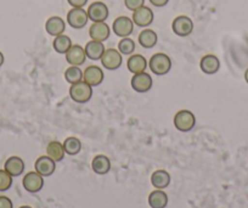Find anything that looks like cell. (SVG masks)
<instances>
[{
    "label": "cell",
    "mask_w": 248,
    "mask_h": 208,
    "mask_svg": "<svg viewBox=\"0 0 248 208\" xmlns=\"http://www.w3.org/2000/svg\"><path fill=\"white\" fill-rule=\"evenodd\" d=\"M200 67H201L202 72L206 73V75H214L220 68V61L216 55H204L200 62Z\"/></svg>",
    "instance_id": "17"
},
{
    "label": "cell",
    "mask_w": 248,
    "mask_h": 208,
    "mask_svg": "<svg viewBox=\"0 0 248 208\" xmlns=\"http://www.w3.org/2000/svg\"><path fill=\"white\" fill-rule=\"evenodd\" d=\"M4 60H5V59H4V55H3V52L0 51V67L3 66V64H4Z\"/></svg>",
    "instance_id": "35"
},
{
    "label": "cell",
    "mask_w": 248,
    "mask_h": 208,
    "mask_svg": "<svg viewBox=\"0 0 248 208\" xmlns=\"http://www.w3.org/2000/svg\"><path fill=\"white\" fill-rule=\"evenodd\" d=\"M157 40H158V37H157V33L152 30H144L139 34V43L142 48L145 49H151L155 45L157 44Z\"/></svg>",
    "instance_id": "24"
},
{
    "label": "cell",
    "mask_w": 248,
    "mask_h": 208,
    "mask_svg": "<svg viewBox=\"0 0 248 208\" xmlns=\"http://www.w3.org/2000/svg\"><path fill=\"white\" fill-rule=\"evenodd\" d=\"M151 183L156 189L163 190V189L168 188L170 184V176L167 171L158 169V171L154 172V174L151 176Z\"/></svg>",
    "instance_id": "22"
},
{
    "label": "cell",
    "mask_w": 248,
    "mask_h": 208,
    "mask_svg": "<svg viewBox=\"0 0 248 208\" xmlns=\"http://www.w3.org/2000/svg\"><path fill=\"white\" fill-rule=\"evenodd\" d=\"M149 67L156 76H164L170 71L171 60L163 52H157L150 59Z\"/></svg>",
    "instance_id": "1"
},
{
    "label": "cell",
    "mask_w": 248,
    "mask_h": 208,
    "mask_svg": "<svg viewBox=\"0 0 248 208\" xmlns=\"http://www.w3.org/2000/svg\"><path fill=\"white\" fill-rule=\"evenodd\" d=\"M67 1L72 8H83L88 3V0H67Z\"/></svg>",
    "instance_id": "33"
},
{
    "label": "cell",
    "mask_w": 248,
    "mask_h": 208,
    "mask_svg": "<svg viewBox=\"0 0 248 208\" xmlns=\"http://www.w3.org/2000/svg\"><path fill=\"white\" fill-rule=\"evenodd\" d=\"M70 96L77 104H85L93 96V88L84 80L75 83L70 88Z\"/></svg>",
    "instance_id": "2"
},
{
    "label": "cell",
    "mask_w": 248,
    "mask_h": 208,
    "mask_svg": "<svg viewBox=\"0 0 248 208\" xmlns=\"http://www.w3.org/2000/svg\"><path fill=\"white\" fill-rule=\"evenodd\" d=\"M123 57L122 54L116 49H106L101 57V64L108 71H116L122 66Z\"/></svg>",
    "instance_id": "7"
},
{
    "label": "cell",
    "mask_w": 248,
    "mask_h": 208,
    "mask_svg": "<svg viewBox=\"0 0 248 208\" xmlns=\"http://www.w3.org/2000/svg\"><path fill=\"white\" fill-rule=\"evenodd\" d=\"M13 201L6 196H0V208H13Z\"/></svg>",
    "instance_id": "32"
},
{
    "label": "cell",
    "mask_w": 248,
    "mask_h": 208,
    "mask_svg": "<svg viewBox=\"0 0 248 208\" xmlns=\"http://www.w3.org/2000/svg\"><path fill=\"white\" fill-rule=\"evenodd\" d=\"M104 71L99 66H89L83 72V80L90 87H97L104 82Z\"/></svg>",
    "instance_id": "12"
},
{
    "label": "cell",
    "mask_w": 248,
    "mask_h": 208,
    "mask_svg": "<svg viewBox=\"0 0 248 208\" xmlns=\"http://www.w3.org/2000/svg\"><path fill=\"white\" fill-rule=\"evenodd\" d=\"M174 126L180 131H189L196 124V117L189 110H181L174 116Z\"/></svg>",
    "instance_id": "3"
},
{
    "label": "cell",
    "mask_w": 248,
    "mask_h": 208,
    "mask_svg": "<svg viewBox=\"0 0 248 208\" xmlns=\"http://www.w3.org/2000/svg\"><path fill=\"white\" fill-rule=\"evenodd\" d=\"M72 40L68 35L61 34L55 37L54 42H52V47H54L55 51L59 52V54H66L68 50L72 47Z\"/></svg>",
    "instance_id": "26"
},
{
    "label": "cell",
    "mask_w": 248,
    "mask_h": 208,
    "mask_svg": "<svg viewBox=\"0 0 248 208\" xmlns=\"http://www.w3.org/2000/svg\"><path fill=\"white\" fill-rule=\"evenodd\" d=\"M87 59V55H85L84 48L80 47V45L76 44L71 47V49L66 52V61L71 64V66H78L83 64Z\"/></svg>",
    "instance_id": "13"
},
{
    "label": "cell",
    "mask_w": 248,
    "mask_h": 208,
    "mask_svg": "<svg viewBox=\"0 0 248 208\" xmlns=\"http://www.w3.org/2000/svg\"><path fill=\"white\" fill-rule=\"evenodd\" d=\"M135 50V42L130 39L129 37L122 38L121 42L118 43V51L122 55H130L133 54Z\"/></svg>",
    "instance_id": "29"
},
{
    "label": "cell",
    "mask_w": 248,
    "mask_h": 208,
    "mask_svg": "<svg viewBox=\"0 0 248 208\" xmlns=\"http://www.w3.org/2000/svg\"><path fill=\"white\" fill-rule=\"evenodd\" d=\"M245 80H246V82L248 83V68L246 69V72H245Z\"/></svg>",
    "instance_id": "36"
},
{
    "label": "cell",
    "mask_w": 248,
    "mask_h": 208,
    "mask_svg": "<svg viewBox=\"0 0 248 208\" xmlns=\"http://www.w3.org/2000/svg\"><path fill=\"white\" fill-rule=\"evenodd\" d=\"M168 1L169 0H150V3L154 6H156V8H163V6L168 4Z\"/></svg>",
    "instance_id": "34"
},
{
    "label": "cell",
    "mask_w": 248,
    "mask_h": 208,
    "mask_svg": "<svg viewBox=\"0 0 248 208\" xmlns=\"http://www.w3.org/2000/svg\"><path fill=\"white\" fill-rule=\"evenodd\" d=\"M65 30L66 22L60 16H51L50 18H47L46 23H45V31L47 32V34L52 35V37L63 34Z\"/></svg>",
    "instance_id": "15"
},
{
    "label": "cell",
    "mask_w": 248,
    "mask_h": 208,
    "mask_svg": "<svg viewBox=\"0 0 248 208\" xmlns=\"http://www.w3.org/2000/svg\"><path fill=\"white\" fill-rule=\"evenodd\" d=\"M92 168L99 176H105L111 169V161L105 155H97L92 162Z\"/></svg>",
    "instance_id": "21"
},
{
    "label": "cell",
    "mask_w": 248,
    "mask_h": 208,
    "mask_svg": "<svg viewBox=\"0 0 248 208\" xmlns=\"http://www.w3.org/2000/svg\"><path fill=\"white\" fill-rule=\"evenodd\" d=\"M88 17L92 20L93 22H105L109 15L108 8L102 1H95V3L90 4L89 8L87 10Z\"/></svg>",
    "instance_id": "8"
},
{
    "label": "cell",
    "mask_w": 248,
    "mask_h": 208,
    "mask_svg": "<svg viewBox=\"0 0 248 208\" xmlns=\"http://www.w3.org/2000/svg\"><path fill=\"white\" fill-rule=\"evenodd\" d=\"M127 67L133 75H138V73L145 72L147 67V61L142 55L134 54L128 59Z\"/></svg>",
    "instance_id": "20"
},
{
    "label": "cell",
    "mask_w": 248,
    "mask_h": 208,
    "mask_svg": "<svg viewBox=\"0 0 248 208\" xmlns=\"http://www.w3.org/2000/svg\"><path fill=\"white\" fill-rule=\"evenodd\" d=\"M20 208H33V207H31V206H21Z\"/></svg>",
    "instance_id": "37"
},
{
    "label": "cell",
    "mask_w": 248,
    "mask_h": 208,
    "mask_svg": "<svg viewBox=\"0 0 248 208\" xmlns=\"http://www.w3.org/2000/svg\"><path fill=\"white\" fill-rule=\"evenodd\" d=\"M13 185V176L5 171V169H0V191L9 190Z\"/></svg>",
    "instance_id": "30"
},
{
    "label": "cell",
    "mask_w": 248,
    "mask_h": 208,
    "mask_svg": "<svg viewBox=\"0 0 248 208\" xmlns=\"http://www.w3.org/2000/svg\"><path fill=\"white\" fill-rule=\"evenodd\" d=\"M23 188L28 191V192L35 193L40 191L44 186V176H40L37 172H30L25 176L22 180Z\"/></svg>",
    "instance_id": "9"
},
{
    "label": "cell",
    "mask_w": 248,
    "mask_h": 208,
    "mask_svg": "<svg viewBox=\"0 0 248 208\" xmlns=\"http://www.w3.org/2000/svg\"><path fill=\"white\" fill-rule=\"evenodd\" d=\"M89 21L88 13L83 8H72L67 14V23L72 28L82 30Z\"/></svg>",
    "instance_id": "6"
},
{
    "label": "cell",
    "mask_w": 248,
    "mask_h": 208,
    "mask_svg": "<svg viewBox=\"0 0 248 208\" xmlns=\"http://www.w3.org/2000/svg\"><path fill=\"white\" fill-rule=\"evenodd\" d=\"M154 80H152L151 75L146 72L138 73L132 78V88L138 93H147L151 90Z\"/></svg>",
    "instance_id": "11"
},
{
    "label": "cell",
    "mask_w": 248,
    "mask_h": 208,
    "mask_svg": "<svg viewBox=\"0 0 248 208\" xmlns=\"http://www.w3.org/2000/svg\"><path fill=\"white\" fill-rule=\"evenodd\" d=\"M85 55H87L88 59L93 60V61H97V60H101L102 55L105 52V45L102 42H97V40H90L87 43L84 48Z\"/></svg>",
    "instance_id": "18"
},
{
    "label": "cell",
    "mask_w": 248,
    "mask_h": 208,
    "mask_svg": "<svg viewBox=\"0 0 248 208\" xmlns=\"http://www.w3.org/2000/svg\"><path fill=\"white\" fill-rule=\"evenodd\" d=\"M65 78L68 83L75 84V83L83 80V71L78 66H71L66 69Z\"/></svg>",
    "instance_id": "28"
},
{
    "label": "cell",
    "mask_w": 248,
    "mask_h": 208,
    "mask_svg": "<svg viewBox=\"0 0 248 208\" xmlns=\"http://www.w3.org/2000/svg\"><path fill=\"white\" fill-rule=\"evenodd\" d=\"M46 154L50 159L54 160L55 162H60L63 160L65 157V149H63V145L60 142H51L49 143L46 147Z\"/></svg>",
    "instance_id": "25"
},
{
    "label": "cell",
    "mask_w": 248,
    "mask_h": 208,
    "mask_svg": "<svg viewBox=\"0 0 248 208\" xmlns=\"http://www.w3.org/2000/svg\"><path fill=\"white\" fill-rule=\"evenodd\" d=\"M154 11L151 10L147 6H141L138 10L133 11V22L134 25H137L138 27H147V26L151 25L154 22Z\"/></svg>",
    "instance_id": "10"
},
{
    "label": "cell",
    "mask_w": 248,
    "mask_h": 208,
    "mask_svg": "<svg viewBox=\"0 0 248 208\" xmlns=\"http://www.w3.org/2000/svg\"><path fill=\"white\" fill-rule=\"evenodd\" d=\"M144 4L145 0H124V5L130 11L138 10L139 8L144 6Z\"/></svg>",
    "instance_id": "31"
},
{
    "label": "cell",
    "mask_w": 248,
    "mask_h": 208,
    "mask_svg": "<svg viewBox=\"0 0 248 208\" xmlns=\"http://www.w3.org/2000/svg\"><path fill=\"white\" fill-rule=\"evenodd\" d=\"M63 149H65V152L70 156H76L77 154H79L80 150H82V143L78 138H75V136H70L63 142Z\"/></svg>",
    "instance_id": "27"
},
{
    "label": "cell",
    "mask_w": 248,
    "mask_h": 208,
    "mask_svg": "<svg viewBox=\"0 0 248 208\" xmlns=\"http://www.w3.org/2000/svg\"><path fill=\"white\" fill-rule=\"evenodd\" d=\"M149 205L151 208H166L168 205V196L163 190L157 189L150 193Z\"/></svg>",
    "instance_id": "23"
},
{
    "label": "cell",
    "mask_w": 248,
    "mask_h": 208,
    "mask_svg": "<svg viewBox=\"0 0 248 208\" xmlns=\"http://www.w3.org/2000/svg\"><path fill=\"white\" fill-rule=\"evenodd\" d=\"M109 27L106 22H94L89 28V35L92 40L105 42L109 37Z\"/></svg>",
    "instance_id": "16"
},
{
    "label": "cell",
    "mask_w": 248,
    "mask_h": 208,
    "mask_svg": "<svg viewBox=\"0 0 248 208\" xmlns=\"http://www.w3.org/2000/svg\"><path fill=\"white\" fill-rule=\"evenodd\" d=\"M4 169L11 176H18L25 172V162L20 157L11 156L6 160L5 164H4Z\"/></svg>",
    "instance_id": "19"
},
{
    "label": "cell",
    "mask_w": 248,
    "mask_h": 208,
    "mask_svg": "<svg viewBox=\"0 0 248 208\" xmlns=\"http://www.w3.org/2000/svg\"><path fill=\"white\" fill-rule=\"evenodd\" d=\"M112 30H113L114 34L118 35V37L127 38L134 31V22L128 16H119L113 21Z\"/></svg>",
    "instance_id": "5"
},
{
    "label": "cell",
    "mask_w": 248,
    "mask_h": 208,
    "mask_svg": "<svg viewBox=\"0 0 248 208\" xmlns=\"http://www.w3.org/2000/svg\"><path fill=\"white\" fill-rule=\"evenodd\" d=\"M171 30L179 37H187L194 31V22L189 16H178L173 20L171 23Z\"/></svg>",
    "instance_id": "4"
},
{
    "label": "cell",
    "mask_w": 248,
    "mask_h": 208,
    "mask_svg": "<svg viewBox=\"0 0 248 208\" xmlns=\"http://www.w3.org/2000/svg\"><path fill=\"white\" fill-rule=\"evenodd\" d=\"M34 168L35 172L39 173L42 176H50L54 174L56 166H55L54 160L50 159L49 156H40L35 161Z\"/></svg>",
    "instance_id": "14"
}]
</instances>
